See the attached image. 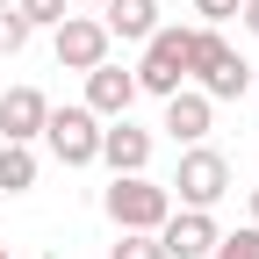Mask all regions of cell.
I'll return each instance as SVG.
<instances>
[{"instance_id": "cell-1", "label": "cell", "mask_w": 259, "mask_h": 259, "mask_svg": "<svg viewBox=\"0 0 259 259\" xmlns=\"http://www.w3.org/2000/svg\"><path fill=\"white\" fill-rule=\"evenodd\" d=\"M187 65H194V22H158L144 36V58H137V94H180L187 87Z\"/></svg>"}, {"instance_id": "cell-2", "label": "cell", "mask_w": 259, "mask_h": 259, "mask_svg": "<svg viewBox=\"0 0 259 259\" xmlns=\"http://www.w3.org/2000/svg\"><path fill=\"white\" fill-rule=\"evenodd\" d=\"M187 87L209 94V101H245V94H252V65L223 44V29H202V22H194V65H187Z\"/></svg>"}, {"instance_id": "cell-3", "label": "cell", "mask_w": 259, "mask_h": 259, "mask_svg": "<svg viewBox=\"0 0 259 259\" xmlns=\"http://www.w3.org/2000/svg\"><path fill=\"white\" fill-rule=\"evenodd\" d=\"M101 209H108L115 231H158V223L173 216V194H166V180H151V173H115L108 194H101Z\"/></svg>"}, {"instance_id": "cell-4", "label": "cell", "mask_w": 259, "mask_h": 259, "mask_svg": "<svg viewBox=\"0 0 259 259\" xmlns=\"http://www.w3.org/2000/svg\"><path fill=\"white\" fill-rule=\"evenodd\" d=\"M166 194H173V209H216L223 194H231V158L216 144H187L173 180H166Z\"/></svg>"}, {"instance_id": "cell-5", "label": "cell", "mask_w": 259, "mask_h": 259, "mask_svg": "<svg viewBox=\"0 0 259 259\" xmlns=\"http://www.w3.org/2000/svg\"><path fill=\"white\" fill-rule=\"evenodd\" d=\"M44 144H51V158L65 173H79V166L101 158V115H94L87 101H65V108L44 115Z\"/></svg>"}, {"instance_id": "cell-6", "label": "cell", "mask_w": 259, "mask_h": 259, "mask_svg": "<svg viewBox=\"0 0 259 259\" xmlns=\"http://www.w3.org/2000/svg\"><path fill=\"white\" fill-rule=\"evenodd\" d=\"M51 51H58V65L65 72H94L115 44H108V29H101V15H65L58 29H51Z\"/></svg>"}, {"instance_id": "cell-7", "label": "cell", "mask_w": 259, "mask_h": 259, "mask_svg": "<svg viewBox=\"0 0 259 259\" xmlns=\"http://www.w3.org/2000/svg\"><path fill=\"white\" fill-rule=\"evenodd\" d=\"M151 238H158V252H166V259H209L223 231H216V209H173Z\"/></svg>"}, {"instance_id": "cell-8", "label": "cell", "mask_w": 259, "mask_h": 259, "mask_svg": "<svg viewBox=\"0 0 259 259\" xmlns=\"http://www.w3.org/2000/svg\"><path fill=\"white\" fill-rule=\"evenodd\" d=\"M94 166H108V173H151V130H137L130 115L101 122V158Z\"/></svg>"}, {"instance_id": "cell-9", "label": "cell", "mask_w": 259, "mask_h": 259, "mask_svg": "<svg viewBox=\"0 0 259 259\" xmlns=\"http://www.w3.org/2000/svg\"><path fill=\"white\" fill-rule=\"evenodd\" d=\"M166 137L187 151V144H209V130H216V101L209 94H194V87H180V94H166Z\"/></svg>"}, {"instance_id": "cell-10", "label": "cell", "mask_w": 259, "mask_h": 259, "mask_svg": "<svg viewBox=\"0 0 259 259\" xmlns=\"http://www.w3.org/2000/svg\"><path fill=\"white\" fill-rule=\"evenodd\" d=\"M87 108L101 115V122L130 115V108H137V72H122L115 58H101V65H94V72H87Z\"/></svg>"}, {"instance_id": "cell-11", "label": "cell", "mask_w": 259, "mask_h": 259, "mask_svg": "<svg viewBox=\"0 0 259 259\" xmlns=\"http://www.w3.org/2000/svg\"><path fill=\"white\" fill-rule=\"evenodd\" d=\"M44 115H51V101L36 87H8L0 94V144H36L44 137Z\"/></svg>"}, {"instance_id": "cell-12", "label": "cell", "mask_w": 259, "mask_h": 259, "mask_svg": "<svg viewBox=\"0 0 259 259\" xmlns=\"http://www.w3.org/2000/svg\"><path fill=\"white\" fill-rule=\"evenodd\" d=\"M101 29H108V44H137L144 51V36L158 29V0H101Z\"/></svg>"}, {"instance_id": "cell-13", "label": "cell", "mask_w": 259, "mask_h": 259, "mask_svg": "<svg viewBox=\"0 0 259 259\" xmlns=\"http://www.w3.org/2000/svg\"><path fill=\"white\" fill-rule=\"evenodd\" d=\"M36 144H0V194H29L36 187Z\"/></svg>"}, {"instance_id": "cell-14", "label": "cell", "mask_w": 259, "mask_h": 259, "mask_svg": "<svg viewBox=\"0 0 259 259\" xmlns=\"http://www.w3.org/2000/svg\"><path fill=\"white\" fill-rule=\"evenodd\" d=\"M15 15H22L29 29H58L65 15H72V0H15Z\"/></svg>"}, {"instance_id": "cell-15", "label": "cell", "mask_w": 259, "mask_h": 259, "mask_svg": "<svg viewBox=\"0 0 259 259\" xmlns=\"http://www.w3.org/2000/svg\"><path fill=\"white\" fill-rule=\"evenodd\" d=\"M108 259H166V252H158V238H151V231H115Z\"/></svg>"}, {"instance_id": "cell-16", "label": "cell", "mask_w": 259, "mask_h": 259, "mask_svg": "<svg viewBox=\"0 0 259 259\" xmlns=\"http://www.w3.org/2000/svg\"><path fill=\"white\" fill-rule=\"evenodd\" d=\"M209 259H259V231H252V223H245V231H223Z\"/></svg>"}, {"instance_id": "cell-17", "label": "cell", "mask_w": 259, "mask_h": 259, "mask_svg": "<svg viewBox=\"0 0 259 259\" xmlns=\"http://www.w3.org/2000/svg\"><path fill=\"white\" fill-rule=\"evenodd\" d=\"M29 36H36V29H29L15 8H0V58H22V44H29Z\"/></svg>"}, {"instance_id": "cell-18", "label": "cell", "mask_w": 259, "mask_h": 259, "mask_svg": "<svg viewBox=\"0 0 259 259\" xmlns=\"http://www.w3.org/2000/svg\"><path fill=\"white\" fill-rule=\"evenodd\" d=\"M238 8H245V0H194V22H202V29H223Z\"/></svg>"}, {"instance_id": "cell-19", "label": "cell", "mask_w": 259, "mask_h": 259, "mask_svg": "<svg viewBox=\"0 0 259 259\" xmlns=\"http://www.w3.org/2000/svg\"><path fill=\"white\" fill-rule=\"evenodd\" d=\"M238 22L252 29V36H259V0H245V8H238Z\"/></svg>"}, {"instance_id": "cell-20", "label": "cell", "mask_w": 259, "mask_h": 259, "mask_svg": "<svg viewBox=\"0 0 259 259\" xmlns=\"http://www.w3.org/2000/svg\"><path fill=\"white\" fill-rule=\"evenodd\" d=\"M252 231H259V187H252Z\"/></svg>"}, {"instance_id": "cell-21", "label": "cell", "mask_w": 259, "mask_h": 259, "mask_svg": "<svg viewBox=\"0 0 259 259\" xmlns=\"http://www.w3.org/2000/svg\"><path fill=\"white\" fill-rule=\"evenodd\" d=\"M72 8H101V0H72Z\"/></svg>"}, {"instance_id": "cell-22", "label": "cell", "mask_w": 259, "mask_h": 259, "mask_svg": "<svg viewBox=\"0 0 259 259\" xmlns=\"http://www.w3.org/2000/svg\"><path fill=\"white\" fill-rule=\"evenodd\" d=\"M252 94H259V65H252Z\"/></svg>"}, {"instance_id": "cell-23", "label": "cell", "mask_w": 259, "mask_h": 259, "mask_svg": "<svg viewBox=\"0 0 259 259\" xmlns=\"http://www.w3.org/2000/svg\"><path fill=\"white\" fill-rule=\"evenodd\" d=\"M0 8H15V0H0Z\"/></svg>"}, {"instance_id": "cell-24", "label": "cell", "mask_w": 259, "mask_h": 259, "mask_svg": "<svg viewBox=\"0 0 259 259\" xmlns=\"http://www.w3.org/2000/svg\"><path fill=\"white\" fill-rule=\"evenodd\" d=\"M0 259H8V245H0Z\"/></svg>"}]
</instances>
